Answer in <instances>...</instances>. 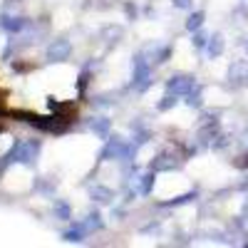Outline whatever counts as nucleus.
<instances>
[{
  "mask_svg": "<svg viewBox=\"0 0 248 248\" xmlns=\"http://www.w3.org/2000/svg\"><path fill=\"white\" fill-rule=\"evenodd\" d=\"M102 37H122V28H107V30H102Z\"/></svg>",
  "mask_w": 248,
  "mask_h": 248,
  "instance_id": "6ab92c4d",
  "label": "nucleus"
},
{
  "mask_svg": "<svg viewBox=\"0 0 248 248\" xmlns=\"http://www.w3.org/2000/svg\"><path fill=\"white\" fill-rule=\"evenodd\" d=\"M221 52H223V35H211L209 40H206V55H209L211 60L214 57H221Z\"/></svg>",
  "mask_w": 248,
  "mask_h": 248,
  "instance_id": "423d86ee",
  "label": "nucleus"
},
{
  "mask_svg": "<svg viewBox=\"0 0 248 248\" xmlns=\"http://www.w3.org/2000/svg\"><path fill=\"white\" fill-rule=\"evenodd\" d=\"M159 169H179V161H167V156H156L154 171H159Z\"/></svg>",
  "mask_w": 248,
  "mask_h": 248,
  "instance_id": "ddd939ff",
  "label": "nucleus"
},
{
  "mask_svg": "<svg viewBox=\"0 0 248 248\" xmlns=\"http://www.w3.org/2000/svg\"><path fill=\"white\" fill-rule=\"evenodd\" d=\"M55 214H57L60 218H70V216H72V209H70L65 201H57V203H55Z\"/></svg>",
  "mask_w": 248,
  "mask_h": 248,
  "instance_id": "4468645a",
  "label": "nucleus"
},
{
  "mask_svg": "<svg viewBox=\"0 0 248 248\" xmlns=\"http://www.w3.org/2000/svg\"><path fill=\"white\" fill-rule=\"evenodd\" d=\"M194 90H196V79L191 75H174L171 79H167V92H174L179 97H186Z\"/></svg>",
  "mask_w": 248,
  "mask_h": 248,
  "instance_id": "f03ea898",
  "label": "nucleus"
},
{
  "mask_svg": "<svg viewBox=\"0 0 248 248\" xmlns=\"http://www.w3.org/2000/svg\"><path fill=\"white\" fill-rule=\"evenodd\" d=\"M90 127H92V132H97V134H102V137H107L109 134V119H92L90 122Z\"/></svg>",
  "mask_w": 248,
  "mask_h": 248,
  "instance_id": "1a4fd4ad",
  "label": "nucleus"
},
{
  "mask_svg": "<svg viewBox=\"0 0 248 248\" xmlns=\"http://www.w3.org/2000/svg\"><path fill=\"white\" fill-rule=\"evenodd\" d=\"M141 55L149 60L152 67H156V65H161V62H164V57L169 55V47H149V50H144Z\"/></svg>",
  "mask_w": 248,
  "mask_h": 248,
  "instance_id": "0eeeda50",
  "label": "nucleus"
},
{
  "mask_svg": "<svg viewBox=\"0 0 248 248\" xmlns=\"http://www.w3.org/2000/svg\"><path fill=\"white\" fill-rule=\"evenodd\" d=\"M90 196L99 203H112L114 201V191L105 189V186H90Z\"/></svg>",
  "mask_w": 248,
  "mask_h": 248,
  "instance_id": "6e6552de",
  "label": "nucleus"
},
{
  "mask_svg": "<svg viewBox=\"0 0 248 248\" xmlns=\"http://www.w3.org/2000/svg\"><path fill=\"white\" fill-rule=\"evenodd\" d=\"M72 55V45L67 43V40H52L50 43V47H47V60H52V62H62V60H67Z\"/></svg>",
  "mask_w": 248,
  "mask_h": 248,
  "instance_id": "7ed1b4c3",
  "label": "nucleus"
},
{
  "mask_svg": "<svg viewBox=\"0 0 248 248\" xmlns=\"http://www.w3.org/2000/svg\"><path fill=\"white\" fill-rule=\"evenodd\" d=\"M201 25H203V13H191L189 20H186V30L189 32H196Z\"/></svg>",
  "mask_w": 248,
  "mask_h": 248,
  "instance_id": "9b49d317",
  "label": "nucleus"
},
{
  "mask_svg": "<svg viewBox=\"0 0 248 248\" xmlns=\"http://www.w3.org/2000/svg\"><path fill=\"white\" fill-rule=\"evenodd\" d=\"M37 154H40V144H37V141L25 139V141H17V144H15V149L8 154V161H17V164H32V161L37 159Z\"/></svg>",
  "mask_w": 248,
  "mask_h": 248,
  "instance_id": "f257e3e1",
  "label": "nucleus"
},
{
  "mask_svg": "<svg viewBox=\"0 0 248 248\" xmlns=\"http://www.w3.org/2000/svg\"><path fill=\"white\" fill-rule=\"evenodd\" d=\"M186 105H191V107H201V92H199V87H196L194 92L186 94Z\"/></svg>",
  "mask_w": 248,
  "mask_h": 248,
  "instance_id": "dca6fc26",
  "label": "nucleus"
},
{
  "mask_svg": "<svg viewBox=\"0 0 248 248\" xmlns=\"http://www.w3.org/2000/svg\"><path fill=\"white\" fill-rule=\"evenodd\" d=\"M194 45H196V47H206V37H203V35H196V37H194Z\"/></svg>",
  "mask_w": 248,
  "mask_h": 248,
  "instance_id": "412c9836",
  "label": "nucleus"
},
{
  "mask_svg": "<svg viewBox=\"0 0 248 248\" xmlns=\"http://www.w3.org/2000/svg\"><path fill=\"white\" fill-rule=\"evenodd\" d=\"M229 79L233 85H246L248 82V60H233L229 65Z\"/></svg>",
  "mask_w": 248,
  "mask_h": 248,
  "instance_id": "20e7f679",
  "label": "nucleus"
},
{
  "mask_svg": "<svg viewBox=\"0 0 248 248\" xmlns=\"http://www.w3.org/2000/svg\"><path fill=\"white\" fill-rule=\"evenodd\" d=\"M28 25L25 17H17V15H3L0 17V28H3L5 32H20Z\"/></svg>",
  "mask_w": 248,
  "mask_h": 248,
  "instance_id": "39448f33",
  "label": "nucleus"
},
{
  "mask_svg": "<svg viewBox=\"0 0 248 248\" xmlns=\"http://www.w3.org/2000/svg\"><path fill=\"white\" fill-rule=\"evenodd\" d=\"M194 196H196L194 191H191V194H184V196H176V199H174V201H169L167 206H181V203H186V201H191Z\"/></svg>",
  "mask_w": 248,
  "mask_h": 248,
  "instance_id": "a211bd4d",
  "label": "nucleus"
},
{
  "mask_svg": "<svg viewBox=\"0 0 248 248\" xmlns=\"http://www.w3.org/2000/svg\"><path fill=\"white\" fill-rule=\"evenodd\" d=\"M82 229H85V231H97V229H102L99 214H90V216H87V221L82 223Z\"/></svg>",
  "mask_w": 248,
  "mask_h": 248,
  "instance_id": "f8f14e48",
  "label": "nucleus"
},
{
  "mask_svg": "<svg viewBox=\"0 0 248 248\" xmlns=\"http://www.w3.org/2000/svg\"><path fill=\"white\" fill-rule=\"evenodd\" d=\"M174 8H181V10H186V8H191V0H174Z\"/></svg>",
  "mask_w": 248,
  "mask_h": 248,
  "instance_id": "aec40b11",
  "label": "nucleus"
},
{
  "mask_svg": "<svg viewBox=\"0 0 248 248\" xmlns=\"http://www.w3.org/2000/svg\"><path fill=\"white\" fill-rule=\"evenodd\" d=\"M152 189H154V174H144L141 176V191L149 194Z\"/></svg>",
  "mask_w": 248,
  "mask_h": 248,
  "instance_id": "f3484780",
  "label": "nucleus"
},
{
  "mask_svg": "<svg viewBox=\"0 0 248 248\" xmlns=\"http://www.w3.org/2000/svg\"><path fill=\"white\" fill-rule=\"evenodd\" d=\"M62 236H65V241H82V236H85V229H82V226H79V229H72V231H65V233H62Z\"/></svg>",
  "mask_w": 248,
  "mask_h": 248,
  "instance_id": "2eb2a0df",
  "label": "nucleus"
},
{
  "mask_svg": "<svg viewBox=\"0 0 248 248\" xmlns=\"http://www.w3.org/2000/svg\"><path fill=\"white\" fill-rule=\"evenodd\" d=\"M176 102H179V94H174V92H167V94L161 97V102H159V109H161V112L174 109V107H176Z\"/></svg>",
  "mask_w": 248,
  "mask_h": 248,
  "instance_id": "9d476101",
  "label": "nucleus"
}]
</instances>
